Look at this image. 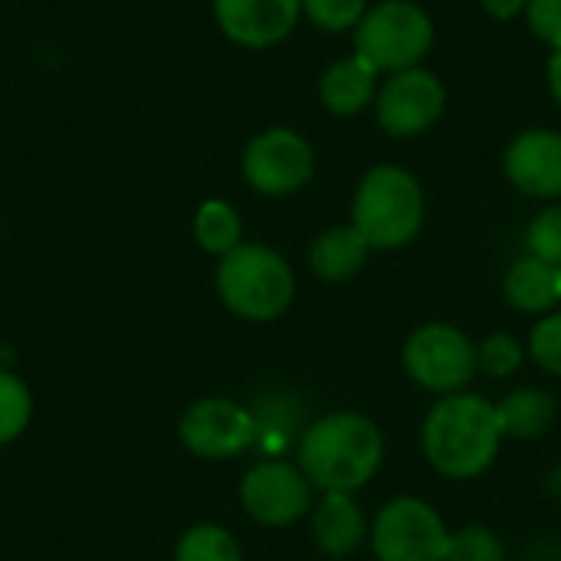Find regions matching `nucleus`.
<instances>
[{
    "instance_id": "obj_1",
    "label": "nucleus",
    "mask_w": 561,
    "mask_h": 561,
    "mask_svg": "<svg viewBox=\"0 0 561 561\" xmlns=\"http://www.w3.org/2000/svg\"><path fill=\"white\" fill-rule=\"evenodd\" d=\"M299 470L319 493H355L375 480L385 460L378 424L355 411L312 421L296 444Z\"/></svg>"
},
{
    "instance_id": "obj_2",
    "label": "nucleus",
    "mask_w": 561,
    "mask_h": 561,
    "mask_svg": "<svg viewBox=\"0 0 561 561\" xmlns=\"http://www.w3.org/2000/svg\"><path fill=\"white\" fill-rule=\"evenodd\" d=\"M503 444L496 404L480 394L457 391L440 398L421 427L427 463L450 480H473L493 467Z\"/></svg>"
},
{
    "instance_id": "obj_3",
    "label": "nucleus",
    "mask_w": 561,
    "mask_h": 561,
    "mask_svg": "<svg viewBox=\"0 0 561 561\" xmlns=\"http://www.w3.org/2000/svg\"><path fill=\"white\" fill-rule=\"evenodd\" d=\"M427 201L421 181L401 164H378L365 171L352 197V224L371 250H401L424 227Z\"/></svg>"
},
{
    "instance_id": "obj_4",
    "label": "nucleus",
    "mask_w": 561,
    "mask_h": 561,
    "mask_svg": "<svg viewBox=\"0 0 561 561\" xmlns=\"http://www.w3.org/2000/svg\"><path fill=\"white\" fill-rule=\"evenodd\" d=\"M220 302L247 322H273L296 299V273L266 243H240L217 263Z\"/></svg>"
},
{
    "instance_id": "obj_5",
    "label": "nucleus",
    "mask_w": 561,
    "mask_h": 561,
    "mask_svg": "<svg viewBox=\"0 0 561 561\" xmlns=\"http://www.w3.org/2000/svg\"><path fill=\"white\" fill-rule=\"evenodd\" d=\"M434 20L414 0H381L355 26V53L378 72H404L424 62L434 46Z\"/></svg>"
},
{
    "instance_id": "obj_6",
    "label": "nucleus",
    "mask_w": 561,
    "mask_h": 561,
    "mask_svg": "<svg viewBox=\"0 0 561 561\" xmlns=\"http://www.w3.org/2000/svg\"><path fill=\"white\" fill-rule=\"evenodd\" d=\"M401 358L414 385L444 398L463 391L480 371L477 345L457 325L447 322H427L414 329L404 342Z\"/></svg>"
},
{
    "instance_id": "obj_7",
    "label": "nucleus",
    "mask_w": 561,
    "mask_h": 561,
    "mask_svg": "<svg viewBox=\"0 0 561 561\" xmlns=\"http://www.w3.org/2000/svg\"><path fill=\"white\" fill-rule=\"evenodd\" d=\"M243 181L263 197H289L316 174V151L306 135L273 125L256 131L240 158Z\"/></svg>"
},
{
    "instance_id": "obj_8",
    "label": "nucleus",
    "mask_w": 561,
    "mask_h": 561,
    "mask_svg": "<svg viewBox=\"0 0 561 561\" xmlns=\"http://www.w3.org/2000/svg\"><path fill=\"white\" fill-rule=\"evenodd\" d=\"M368 536L378 561H447L450 533L440 513L417 496L385 503Z\"/></svg>"
},
{
    "instance_id": "obj_9",
    "label": "nucleus",
    "mask_w": 561,
    "mask_h": 561,
    "mask_svg": "<svg viewBox=\"0 0 561 561\" xmlns=\"http://www.w3.org/2000/svg\"><path fill=\"white\" fill-rule=\"evenodd\" d=\"M444 108H447V89L424 66L391 72L375 95L378 125L391 138H417L431 131L440 122Z\"/></svg>"
},
{
    "instance_id": "obj_10",
    "label": "nucleus",
    "mask_w": 561,
    "mask_h": 561,
    "mask_svg": "<svg viewBox=\"0 0 561 561\" xmlns=\"http://www.w3.org/2000/svg\"><path fill=\"white\" fill-rule=\"evenodd\" d=\"M178 437L201 460H233L253 447L256 427L250 408L230 398H201L181 414Z\"/></svg>"
},
{
    "instance_id": "obj_11",
    "label": "nucleus",
    "mask_w": 561,
    "mask_h": 561,
    "mask_svg": "<svg viewBox=\"0 0 561 561\" xmlns=\"http://www.w3.org/2000/svg\"><path fill=\"white\" fill-rule=\"evenodd\" d=\"M240 506L260 526H293L312 510V483L299 463L260 460L240 480Z\"/></svg>"
},
{
    "instance_id": "obj_12",
    "label": "nucleus",
    "mask_w": 561,
    "mask_h": 561,
    "mask_svg": "<svg viewBox=\"0 0 561 561\" xmlns=\"http://www.w3.org/2000/svg\"><path fill=\"white\" fill-rule=\"evenodd\" d=\"M210 10L230 43L243 49H270L296 30L302 0H210Z\"/></svg>"
},
{
    "instance_id": "obj_13",
    "label": "nucleus",
    "mask_w": 561,
    "mask_h": 561,
    "mask_svg": "<svg viewBox=\"0 0 561 561\" xmlns=\"http://www.w3.org/2000/svg\"><path fill=\"white\" fill-rule=\"evenodd\" d=\"M503 171L510 184L536 201L561 197V131L526 128L503 151Z\"/></svg>"
},
{
    "instance_id": "obj_14",
    "label": "nucleus",
    "mask_w": 561,
    "mask_h": 561,
    "mask_svg": "<svg viewBox=\"0 0 561 561\" xmlns=\"http://www.w3.org/2000/svg\"><path fill=\"white\" fill-rule=\"evenodd\" d=\"M375 95H378V69L358 53L332 62L319 79V102L325 112L339 118L365 112L368 105H375Z\"/></svg>"
},
{
    "instance_id": "obj_15",
    "label": "nucleus",
    "mask_w": 561,
    "mask_h": 561,
    "mask_svg": "<svg viewBox=\"0 0 561 561\" xmlns=\"http://www.w3.org/2000/svg\"><path fill=\"white\" fill-rule=\"evenodd\" d=\"M368 536L362 506L352 493H322V503L312 510V542L322 556L345 559L362 549Z\"/></svg>"
},
{
    "instance_id": "obj_16",
    "label": "nucleus",
    "mask_w": 561,
    "mask_h": 561,
    "mask_svg": "<svg viewBox=\"0 0 561 561\" xmlns=\"http://www.w3.org/2000/svg\"><path fill=\"white\" fill-rule=\"evenodd\" d=\"M371 243L362 237L355 224L322 230L309 247V266L322 283H348L368 263Z\"/></svg>"
},
{
    "instance_id": "obj_17",
    "label": "nucleus",
    "mask_w": 561,
    "mask_h": 561,
    "mask_svg": "<svg viewBox=\"0 0 561 561\" xmlns=\"http://www.w3.org/2000/svg\"><path fill=\"white\" fill-rule=\"evenodd\" d=\"M503 296L516 312H529V316L549 312L561 302V270L526 253L510 266Z\"/></svg>"
},
{
    "instance_id": "obj_18",
    "label": "nucleus",
    "mask_w": 561,
    "mask_h": 561,
    "mask_svg": "<svg viewBox=\"0 0 561 561\" xmlns=\"http://www.w3.org/2000/svg\"><path fill=\"white\" fill-rule=\"evenodd\" d=\"M260 408H253V427H256V440L253 447L279 457L289 444H299L306 424V408H299L302 401H296L293 394H270L263 401H256Z\"/></svg>"
},
{
    "instance_id": "obj_19",
    "label": "nucleus",
    "mask_w": 561,
    "mask_h": 561,
    "mask_svg": "<svg viewBox=\"0 0 561 561\" xmlns=\"http://www.w3.org/2000/svg\"><path fill=\"white\" fill-rule=\"evenodd\" d=\"M556 398L542 388H516L496 404V417L503 437L513 440H536L556 424Z\"/></svg>"
},
{
    "instance_id": "obj_20",
    "label": "nucleus",
    "mask_w": 561,
    "mask_h": 561,
    "mask_svg": "<svg viewBox=\"0 0 561 561\" xmlns=\"http://www.w3.org/2000/svg\"><path fill=\"white\" fill-rule=\"evenodd\" d=\"M194 240L204 253L210 256H227L243 243V220L237 207L224 197H207L194 210Z\"/></svg>"
},
{
    "instance_id": "obj_21",
    "label": "nucleus",
    "mask_w": 561,
    "mask_h": 561,
    "mask_svg": "<svg viewBox=\"0 0 561 561\" xmlns=\"http://www.w3.org/2000/svg\"><path fill=\"white\" fill-rule=\"evenodd\" d=\"M174 561H243V549L224 526L201 523L178 539Z\"/></svg>"
},
{
    "instance_id": "obj_22",
    "label": "nucleus",
    "mask_w": 561,
    "mask_h": 561,
    "mask_svg": "<svg viewBox=\"0 0 561 561\" xmlns=\"http://www.w3.org/2000/svg\"><path fill=\"white\" fill-rule=\"evenodd\" d=\"M33 421V394L30 385L13 375L10 368H0V447L20 440Z\"/></svg>"
},
{
    "instance_id": "obj_23",
    "label": "nucleus",
    "mask_w": 561,
    "mask_h": 561,
    "mask_svg": "<svg viewBox=\"0 0 561 561\" xmlns=\"http://www.w3.org/2000/svg\"><path fill=\"white\" fill-rule=\"evenodd\" d=\"M368 13V0H302V16L325 33H348Z\"/></svg>"
},
{
    "instance_id": "obj_24",
    "label": "nucleus",
    "mask_w": 561,
    "mask_h": 561,
    "mask_svg": "<svg viewBox=\"0 0 561 561\" xmlns=\"http://www.w3.org/2000/svg\"><path fill=\"white\" fill-rule=\"evenodd\" d=\"M447 561H506V546L493 529L467 526L460 533H450Z\"/></svg>"
},
{
    "instance_id": "obj_25",
    "label": "nucleus",
    "mask_w": 561,
    "mask_h": 561,
    "mask_svg": "<svg viewBox=\"0 0 561 561\" xmlns=\"http://www.w3.org/2000/svg\"><path fill=\"white\" fill-rule=\"evenodd\" d=\"M526 250L529 256L552 263L561 270V204L542 207L526 230Z\"/></svg>"
},
{
    "instance_id": "obj_26",
    "label": "nucleus",
    "mask_w": 561,
    "mask_h": 561,
    "mask_svg": "<svg viewBox=\"0 0 561 561\" xmlns=\"http://www.w3.org/2000/svg\"><path fill=\"white\" fill-rule=\"evenodd\" d=\"M523 345L513 339V335H506V332H493V335H486L480 345H477V362H480V371L483 375H490V378H510V375H516L519 371V365H523Z\"/></svg>"
},
{
    "instance_id": "obj_27",
    "label": "nucleus",
    "mask_w": 561,
    "mask_h": 561,
    "mask_svg": "<svg viewBox=\"0 0 561 561\" xmlns=\"http://www.w3.org/2000/svg\"><path fill=\"white\" fill-rule=\"evenodd\" d=\"M529 355L549 375H561V312L546 316L529 335Z\"/></svg>"
},
{
    "instance_id": "obj_28",
    "label": "nucleus",
    "mask_w": 561,
    "mask_h": 561,
    "mask_svg": "<svg viewBox=\"0 0 561 561\" xmlns=\"http://www.w3.org/2000/svg\"><path fill=\"white\" fill-rule=\"evenodd\" d=\"M523 16L536 39H542L549 49H561V0H529Z\"/></svg>"
},
{
    "instance_id": "obj_29",
    "label": "nucleus",
    "mask_w": 561,
    "mask_h": 561,
    "mask_svg": "<svg viewBox=\"0 0 561 561\" xmlns=\"http://www.w3.org/2000/svg\"><path fill=\"white\" fill-rule=\"evenodd\" d=\"M480 7L493 16V20H516L526 13L529 0H480Z\"/></svg>"
},
{
    "instance_id": "obj_30",
    "label": "nucleus",
    "mask_w": 561,
    "mask_h": 561,
    "mask_svg": "<svg viewBox=\"0 0 561 561\" xmlns=\"http://www.w3.org/2000/svg\"><path fill=\"white\" fill-rule=\"evenodd\" d=\"M546 79H549V92H552L556 105L561 108V49H552L549 66H546Z\"/></svg>"
}]
</instances>
